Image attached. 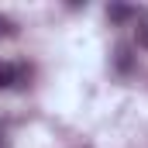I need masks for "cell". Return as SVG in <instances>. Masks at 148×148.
Listing matches in <instances>:
<instances>
[{"label":"cell","mask_w":148,"mask_h":148,"mask_svg":"<svg viewBox=\"0 0 148 148\" xmlns=\"http://www.w3.org/2000/svg\"><path fill=\"white\" fill-rule=\"evenodd\" d=\"M138 7H124V3H110L107 7V17L110 21H117V24H124V21H138Z\"/></svg>","instance_id":"obj_3"},{"label":"cell","mask_w":148,"mask_h":148,"mask_svg":"<svg viewBox=\"0 0 148 148\" xmlns=\"http://www.w3.org/2000/svg\"><path fill=\"white\" fill-rule=\"evenodd\" d=\"M114 66H117V73H131L134 69V55H131V45H117L114 48Z\"/></svg>","instance_id":"obj_2"},{"label":"cell","mask_w":148,"mask_h":148,"mask_svg":"<svg viewBox=\"0 0 148 148\" xmlns=\"http://www.w3.org/2000/svg\"><path fill=\"white\" fill-rule=\"evenodd\" d=\"M134 41H138L141 48H148V10H141L138 21H134Z\"/></svg>","instance_id":"obj_4"},{"label":"cell","mask_w":148,"mask_h":148,"mask_svg":"<svg viewBox=\"0 0 148 148\" xmlns=\"http://www.w3.org/2000/svg\"><path fill=\"white\" fill-rule=\"evenodd\" d=\"M28 76H31V69H28L24 62H7V59H0V90L28 86Z\"/></svg>","instance_id":"obj_1"},{"label":"cell","mask_w":148,"mask_h":148,"mask_svg":"<svg viewBox=\"0 0 148 148\" xmlns=\"http://www.w3.org/2000/svg\"><path fill=\"white\" fill-rule=\"evenodd\" d=\"M17 35V21H10L7 14H0V38H14Z\"/></svg>","instance_id":"obj_5"}]
</instances>
